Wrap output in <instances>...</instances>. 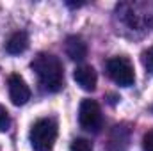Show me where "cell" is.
Instances as JSON below:
<instances>
[{"label": "cell", "mask_w": 153, "mask_h": 151, "mask_svg": "<svg viewBox=\"0 0 153 151\" xmlns=\"http://www.w3.org/2000/svg\"><path fill=\"white\" fill-rule=\"evenodd\" d=\"M30 68L38 75L39 84L48 93H57L62 89L64 84V71L62 62L52 53H38L30 62Z\"/></svg>", "instance_id": "1"}, {"label": "cell", "mask_w": 153, "mask_h": 151, "mask_svg": "<svg viewBox=\"0 0 153 151\" xmlns=\"http://www.w3.org/2000/svg\"><path fill=\"white\" fill-rule=\"evenodd\" d=\"M30 146L34 151H52L57 139V123L50 117H43L30 128Z\"/></svg>", "instance_id": "2"}, {"label": "cell", "mask_w": 153, "mask_h": 151, "mask_svg": "<svg viewBox=\"0 0 153 151\" xmlns=\"http://www.w3.org/2000/svg\"><path fill=\"white\" fill-rule=\"evenodd\" d=\"M107 73L109 76L114 80L117 85L121 87H130L134 82H135V71H134V66L132 62L119 55V57H112L107 61Z\"/></svg>", "instance_id": "3"}, {"label": "cell", "mask_w": 153, "mask_h": 151, "mask_svg": "<svg viewBox=\"0 0 153 151\" xmlns=\"http://www.w3.org/2000/svg\"><path fill=\"white\" fill-rule=\"evenodd\" d=\"M78 121L80 126L87 132H100L102 124H103V115H102V109L94 100H82L80 109H78Z\"/></svg>", "instance_id": "4"}, {"label": "cell", "mask_w": 153, "mask_h": 151, "mask_svg": "<svg viewBox=\"0 0 153 151\" xmlns=\"http://www.w3.org/2000/svg\"><path fill=\"white\" fill-rule=\"evenodd\" d=\"M7 89H9V98H11V101L16 107L25 105L30 100V89H29L27 82L20 75H16V73L9 75V78H7Z\"/></svg>", "instance_id": "5"}, {"label": "cell", "mask_w": 153, "mask_h": 151, "mask_svg": "<svg viewBox=\"0 0 153 151\" xmlns=\"http://www.w3.org/2000/svg\"><path fill=\"white\" fill-rule=\"evenodd\" d=\"M64 50H66V55L71 61H76V62H82L87 57V44L80 36H70L66 39Z\"/></svg>", "instance_id": "6"}, {"label": "cell", "mask_w": 153, "mask_h": 151, "mask_svg": "<svg viewBox=\"0 0 153 151\" xmlns=\"http://www.w3.org/2000/svg\"><path fill=\"white\" fill-rule=\"evenodd\" d=\"M73 78L84 91H94L96 89L98 76H96V71L91 66H78L73 71Z\"/></svg>", "instance_id": "7"}, {"label": "cell", "mask_w": 153, "mask_h": 151, "mask_svg": "<svg viewBox=\"0 0 153 151\" xmlns=\"http://www.w3.org/2000/svg\"><path fill=\"white\" fill-rule=\"evenodd\" d=\"M27 48H29V36H27V32H23V30L14 32L11 38L7 39V43H5V50H7V53H11V55L23 53Z\"/></svg>", "instance_id": "8"}, {"label": "cell", "mask_w": 153, "mask_h": 151, "mask_svg": "<svg viewBox=\"0 0 153 151\" xmlns=\"http://www.w3.org/2000/svg\"><path fill=\"white\" fill-rule=\"evenodd\" d=\"M71 151H93V144L87 141V139H82V137H78L75 139L73 142H71Z\"/></svg>", "instance_id": "9"}, {"label": "cell", "mask_w": 153, "mask_h": 151, "mask_svg": "<svg viewBox=\"0 0 153 151\" xmlns=\"http://www.w3.org/2000/svg\"><path fill=\"white\" fill-rule=\"evenodd\" d=\"M141 61H143V66L146 68V71L148 73H153V46H150L148 50L143 52Z\"/></svg>", "instance_id": "10"}, {"label": "cell", "mask_w": 153, "mask_h": 151, "mask_svg": "<svg viewBox=\"0 0 153 151\" xmlns=\"http://www.w3.org/2000/svg\"><path fill=\"white\" fill-rule=\"evenodd\" d=\"M11 126V117H9V112L5 110V107L0 105V132H5L9 130Z\"/></svg>", "instance_id": "11"}, {"label": "cell", "mask_w": 153, "mask_h": 151, "mask_svg": "<svg viewBox=\"0 0 153 151\" xmlns=\"http://www.w3.org/2000/svg\"><path fill=\"white\" fill-rule=\"evenodd\" d=\"M143 151H153V130L146 132L143 137Z\"/></svg>", "instance_id": "12"}, {"label": "cell", "mask_w": 153, "mask_h": 151, "mask_svg": "<svg viewBox=\"0 0 153 151\" xmlns=\"http://www.w3.org/2000/svg\"><path fill=\"white\" fill-rule=\"evenodd\" d=\"M85 2H68V5L70 7H80V5H84Z\"/></svg>", "instance_id": "13"}]
</instances>
